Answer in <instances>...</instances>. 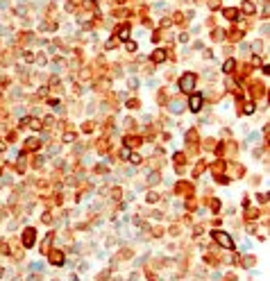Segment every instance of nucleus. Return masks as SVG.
<instances>
[{
  "mask_svg": "<svg viewBox=\"0 0 270 281\" xmlns=\"http://www.w3.org/2000/svg\"><path fill=\"white\" fill-rule=\"evenodd\" d=\"M193 89H195V75H193V73H184L179 77V91L193 93Z\"/></svg>",
  "mask_w": 270,
  "mask_h": 281,
  "instance_id": "obj_1",
  "label": "nucleus"
},
{
  "mask_svg": "<svg viewBox=\"0 0 270 281\" xmlns=\"http://www.w3.org/2000/svg\"><path fill=\"white\" fill-rule=\"evenodd\" d=\"M211 236H214L220 245H223L225 249H234V240H231V236H227L225 231H220V229H216V231H211Z\"/></svg>",
  "mask_w": 270,
  "mask_h": 281,
  "instance_id": "obj_2",
  "label": "nucleus"
},
{
  "mask_svg": "<svg viewBox=\"0 0 270 281\" xmlns=\"http://www.w3.org/2000/svg\"><path fill=\"white\" fill-rule=\"evenodd\" d=\"M34 240H36V229H34V227H27V229L23 231V245H25V247H32Z\"/></svg>",
  "mask_w": 270,
  "mask_h": 281,
  "instance_id": "obj_3",
  "label": "nucleus"
},
{
  "mask_svg": "<svg viewBox=\"0 0 270 281\" xmlns=\"http://www.w3.org/2000/svg\"><path fill=\"white\" fill-rule=\"evenodd\" d=\"M188 109H191L193 113L202 109V95H200V93H193V95H191V100H188Z\"/></svg>",
  "mask_w": 270,
  "mask_h": 281,
  "instance_id": "obj_4",
  "label": "nucleus"
},
{
  "mask_svg": "<svg viewBox=\"0 0 270 281\" xmlns=\"http://www.w3.org/2000/svg\"><path fill=\"white\" fill-rule=\"evenodd\" d=\"M64 254H61V252H52V254H50V263L52 265H57V268H59V265H64Z\"/></svg>",
  "mask_w": 270,
  "mask_h": 281,
  "instance_id": "obj_5",
  "label": "nucleus"
},
{
  "mask_svg": "<svg viewBox=\"0 0 270 281\" xmlns=\"http://www.w3.org/2000/svg\"><path fill=\"white\" fill-rule=\"evenodd\" d=\"M152 61H157V64L166 61V50H154L152 52Z\"/></svg>",
  "mask_w": 270,
  "mask_h": 281,
  "instance_id": "obj_6",
  "label": "nucleus"
},
{
  "mask_svg": "<svg viewBox=\"0 0 270 281\" xmlns=\"http://www.w3.org/2000/svg\"><path fill=\"white\" fill-rule=\"evenodd\" d=\"M223 14L229 18V21H236V18H238V9H231V7H229V9H225Z\"/></svg>",
  "mask_w": 270,
  "mask_h": 281,
  "instance_id": "obj_7",
  "label": "nucleus"
},
{
  "mask_svg": "<svg viewBox=\"0 0 270 281\" xmlns=\"http://www.w3.org/2000/svg\"><path fill=\"white\" fill-rule=\"evenodd\" d=\"M241 9H243L245 14H254V12H257V7H254V3H250V0H247V3H243V7H241Z\"/></svg>",
  "mask_w": 270,
  "mask_h": 281,
  "instance_id": "obj_8",
  "label": "nucleus"
},
{
  "mask_svg": "<svg viewBox=\"0 0 270 281\" xmlns=\"http://www.w3.org/2000/svg\"><path fill=\"white\" fill-rule=\"evenodd\" d=\"M116 36H118V39H127V36H130V27H127V25L118 27V32H116Z\"/></svg>",
  "mask_w": 270,
  "mask_h": 281,
  "instance_id": "obj_9",
  "label": "nucleus"
},
{
  "mask_svg": "<svg viewBox=\"0 0 270 281\" xmlns=\"http://www.w3.org/2000/svg\"><path fill=\"white\" fill-rule=\"evenodd\" d=\"M25 122H27V125H30V127H32V129H41V127H43V122H41V120H36V118H27Z\"/></svg>",
  "mask_w": 270,
  "mask_h": 281,
  "instance_id": "obj_10",
  "label": "nucleus"
},
{
  "mask_svg": "<svg viewBox=\"0 0 270 281\" xmlns=\"http://www.w3.org/2000/svg\"><path fill=\"white\" fill-rule=\"evenodd\" d=\"M234 68H236V61H234V59H227V61L223 64V70H225V73H231Z\"/></svg>",
  "mask_w": 270,
  "mask_h": 281,
  "instance_id": "obj_11",
  "label": "nucleus"
},
{
  "mask_svg": "<svg viewBox=\"0 0 270 281\" xmlns=\"http://www.w3.org/2000/svg\"><path fill=\"white\" fill-rule=\"evenodd\" d=\"M170 111L172 113H182V111H184V102H172L170 104Z\"/></svg>",
  "mask_w": 270,
  "mask_h": 281,
  "instance_id": "obj_12",
  "label": "nucleus"
},
{
  "mask_svg": "<svg viewBox=\"0 0 270 281\" xmlns=\"http://www.w3.org/2000/svg\"><path fill=\"white\" fill-rule=\"evenodd\" d=\"M14 14H16V16H25V14H27V7H25V5H18V7L14 9Z\"/></svg>",
  "mask_w": 270,
  "mask_h": 281,
  "instance_id": "obj_13",
  "label": "nucleus"
},
{
  "mask_svg": "<svg viewBox=\"0 0 270 281\" xmlns=\"http://www.w3.org/2000/svg\"><path fill=\"white\" fill-rule=\"evenodd\" d=\"M116 45H118V39L114 36V39H109V41H107V50H114Z\"/></svg>",
  "mask_w": 270,
  "mask_h": 281,
  "instance_id": "obj_14",
  "label": "nucleus"
},
{
  "mask_svg": "<svg viewBox=\"0 0 270 281\" xmlns=\"http://www.w3.org/2000/svg\"><path fill=\"white\" fill-rule=\"evenodd\" d=\"M211 34H214V39H218V41H220V39H225V30H214Z\"/></svg>",
  "mask_w": 270,
  "mask_h": 281,
  "instance_id": "obj_15",
  "label": "nucleus"
},
{
  "mask_svg": "<svg viewBox=\"0 0 270 281\" xmlns=\"http://www.w3.org/2000/svg\"><path fill=\"white\" fill-rule=\"evenodd\" d=\"M157 181H159V172H152V175H150V179H148V184L152 186V184H157Z\"/></svg>",
  "mask_w": 270,
  "mask_h": 281,
  "instance_id": "obj_16",
  "label": "nucleus"
},
{
  "mask_svg": "<svg viewBox=\"0 0 270 281\" xmlns=\"http://www.w3.org/2000/svg\"><path fill=\"white\" fill-rule=\"evenodd\" d=\"M125 48H127L130 52H134V50H136V43H134V41H127V43H125Z\"/></svg>",
  "mask_w": 270,
  "mask_h": 281,
  "instance_id": "obj_17",
  "label": "nucleus"
},
{
  "mask_svg": "<svg viewBox=\"0 0 270 281\" xmlns=\"http://www.w3.org/2000/svg\"><path fill=\"white\" fill-rule=\"evenodd\" d=\"M243 113H254V104L250 102V104H245V109H243Z\"/></svg>",
  "mask_w": 270,
  "mask_h": 281,
  "instance_id": "obj_18",
  "label": "nucleus"
},
{
  "mask_svg": "<svg viewBox=\"0 0 270 281\" xmlns=\"http://www.w3.org/2000/svg\"><path fill=\"white\" fill-rule=\"evenodd\" d=\"M130 154H132L130 148H123V150H120V157H123V159H130Z\"/></svg>",
  "mask_w": 270,
  "mask_h": 281,
  "instance_id": "obj_19",
  "label": "nucleus"
},
{
  "mask_svg": "<svg viewBox=\"0 0 270 281\" xmlns=\"http://www.w3.org/2000/svg\"><path fill=\"white\" fill-rule=\"evenodd\" d=\"M64 141H66V143H73V141H75V134H73V132H68V134L64 136Z\"/></svg>",
  "mask_w": 270,
  "mask_h": 281,
  "instance_id": "obj_20",
  "label": "nucleus"
},
{
  "mask_svg": "<svg viewBox=\"0 0 270 281\" xmlns=\"http://www.w3.org/2000/svg\"><path fill=\"white\" fill-rule=\"evenodd\" d=\"M157 200H159L157 193H148V202H157Z\"/></svg>",
  "mask_w": 270,
  "mask_h": 281,
  "instance_id": "obj_21",
  "label": "nucleus"
},
{
  "mask_svg": "<svg viewBox=\"0 0 270 281\" xmlns=\"http://www.w3.org/2000/svg\"><path fill=\"white\" fill-rule=\"evenodd\" d=\"M30 268H32V270H34V272H41V270H43V265H41V263H32V265H30Z\"/></svg>",
  "mask_w": 270,
  "mask_h": 281,
  "instance_id": "obj_22",
  "label": "nucleus"
},
{
  "mask_svg": "<svg viewBox=\"0 0 270 281\" xmlns=\"http://www.w3.org/2000/svg\"><path fill=\"white\" fill-rule=\"evenodd\" d=\"M130 86H132V89H139V80H136V77H132V80H130Z\"/></svg>",
  "mask_w": 270,
  "mask_h": 281,
  "instance_id": "obj_23",
  "label": "nucleus"
},
{
  "mask_svg": "<svg viewBox=\"0 0 270 281\" xmlns=\"http://www.w3.org/2000/svg\"><path fill=\"white\" fill-rule=\"evenodd\" d=\"M252 48H254V50L259 52V50H261V48H263V43H261V41H254V43H252Z\"/></svg>",
  "mask_w": 270,
  "mask_h": 281,
  "instance_id": "obj_24",
  "label": "nucleus"
},
{
  "mask_svg": "<svg viewBox=\"0 0 270 281\" xmlns=\"http://www.w3.org/2000/svg\"><path fill=\"white\" fill-rule=\"evenodd\" d=\"M130 161H132V163H141V157H136V154H130Z\"/></svg>",
  "mask_w": 270,
  "mask_h": 281,
  "instance_id": "obj_25",
  "label": "nucleus"
},
{
  "mask_svg": "<svg viewBox=\"0 0 270 281\" xmlns=\"http://www.w3.org/2000/svg\"><path fill=\"white\" fill-rule=\"evenodd\" d=\"M252 64H254V66H261V59H259V57L254 55V57H252Z\"/></svg>",
  "mask_w": 270,
  "mask_h": 281,
  "instance_id": "obj_26",
  "label": "nucleus"
},
{
  "mask_svg": "<svg viewBox=\"0 0 270 281\" xmlns=\"http://www.w3.org/2000/svg\"><path fill=\"white\" fill-rule=\"evenodd\" d=\"M0 34H7V30H5V27H3V25H0Z\"/></svg>",
  "mask_w": 270,
  "mask_h": 281,
  "instance_id": "obj_27",
  "label": "nucleus"
}]
</instances>
